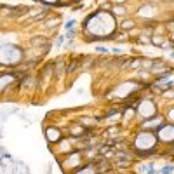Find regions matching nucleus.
I'll return each instance as SVG.
<instances>
[{
  "instance_id": "f257e3e1",
  "label": "nucleus",
  "mask_w": 174,
  "mask_h": 174,
  "mask_svg": "<svg viewBox=\"0 0 174 174\" xmlns=\"http://www.w3.org/2000/svg\"><path fill=\"white\" fill-rule=\"evenodd\" d=\"M89 30L98 35H108L113 30V19L106 12H99L89 21Z\"/></svg>"
},
{
  "instance_id": "7ed1b4c3",
  "label": "nucleus",
  "mask_w": 174,
  "mask_h": 174,
  "mask_svg": "<svg viewBox=\"0 0 174 174\" xmlns=\"http://www.w3.org/2000/svg\"><path fill=\"white\" fill-rule=\"evenodd\" d=\"M141 113H143V115H148V113H153V111H155V110H153V105H151V103L150 101H144L143 103V105H141Z\"/></svg>"
},
{
  "instance_id": "f03ea898",
  "label": "nucleus",
  "mask_w": 174,
  "mask_h": 174,
  "mask_svg": "<svg viewBox=\"0 0 174 174\" xmlns=\"http://www.w3.org/2000/svg\"><path fill=\"white\" fill-rule=\"evenodd\" d=\"M4 52H9V56L5 57L4 54H0V57H4V59H0L2 63H16V61L21 57V54H19V51L16 49V47H4Z\"/></svg>"
},
{
  "instance_id": "20e7f679",
  "label": "nucleus",
  "mask_w": 174,
  "mask_h": 174,
  "mask_svg": "<svg viewBox=\"0 0 174 174\" xmlns=\"http://www.w3.org/2000/svg\"><path fill=\"white\" fill-rule=\"evenodd\" d=\"M47 134H49V139H57V133H56V131H49Z\"/></svg>"
}]
</instances>
